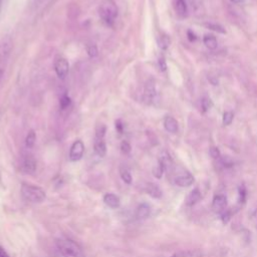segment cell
Returning a JSON list of instances; mask_svg holds the SVG:
<instances>
[{
    "label": "cell",
    "mask_w": 257,
    "mask_h": 257,
    "mask_svg": "<svg viewBox=\"0 0 257 257\" xmlns=\"http://www.w3.org/2000/svg\"><path fill=\"white\" fill-rule=\"evenodd\" d=\"M165 172V170H164V168H163V166H162V164L159 162L158 163V165L154 168V170H153V173H154V176L156 177V178H158V179H160L161 177H162V175H163V173Z\"/></svg>",
    "instance_id": "cell-27"
},
{
    "label": "cell",
    "mask_w": 257,
    "mask_h": 257,
    "mask_svg": "<svg viewBox=\"0 0 257 257\" xmlns=\"http://www.w3.org/2000/svg\"><path fill=\"white\" fill-rule=\"evenodd\" d=\"M210 155L215 160H220V158H221V153H220L219 149L216 147H213L210 149Z\"/></svg>",
    "instance_id": "cell-28"
},
{
    "label": "cell",
    "mask_w": 257,
    "mask_h": 257,
    "mask_svg": "<svg viewBox=\"0 0 257 257\" xmlns=\"http://www.w3.org/2000/svg\"><path fill=\"white\" fill-rule=\"evenodd\" d=\"M115 130L118 132V134H122V131H123V124L121 122L120 119H117L115 120Z\"/></svg>",
    "instance_id": "cell-33"
},
{
    "label": "cell",
    "mask_w": 257,
    "mask_h": 257,
    "mask_svg": "<svg viewBox=\"0 0 257 257\" xmlns=\"http://www.w3.org/2000/svg\"><path fill=\"white\" fill-rule=\"evenodd\" d=\"M54 70L60 79H64L67 76L69 70L68 61L64 57H56L54 60Z\"/></svg>",
    "instance_id": "cell-7"
},
{
    "label": "cell",
    "mask_w": 257,
    "mask_h": 257,
    "mask_svg": "<svg viewBox=\"0 0 257 257\" xmlns=\"http://www.w3.org/2000/svg\"><path fill=\"white\" fill-rule=\"evenodd\" d=\"M119 175H120L121 180H122L125 184H127V185L132 184L133 177H132V174H131V172L128 171L127 168H125V167H120V169H119Z\"/></svg>",
    "instance_id": "cell-20"
},
{
    "label": "cell",
    "mask_w": 257,
    "mask_h": 257,
    "mask_svg": "<svg viewBox=\"0 0 257 257\" xmlns=\"http://www.w3.org/2000/svg\"><path fill=\"white\" fill-rule=\"evenodd\" d=\"M203 42L206 45L207 48L213 50L217 48L218 42H217V38L213 35V34H206L203 38Z\"/></svg>",
    "instance_id": "cell-18"
},
{
    "label": "cell",
    "mask_w": 257,
    "mask_h": 257,
    "mask_svg": "<svg viewBox=\"0 0 257 257\" xmlns=\"http://www.w3.org/2000/svg\"><path fill=\"white\" fill-rule=\"evenodd\" d=\"M70 104H71V100H70L69 96H67L66 94H63V95L60 97V101H59L60 108H61L62 110H64V109L68 108Z\"/></svg>",
    "instance_id": "cell-23"
},
{
    "label": "cell",
    "mask_w": 257,
    "mask_h": 257,
    "mask_svg": "<svg viewBox=\"0 0 257 257\" xmlns=\"http://www.w3.org/2000/svg\"><path fill=\"white\" fill-rule=\"evenodd\" d=\"M98 14L103 23L107 26H112L117 18L118 9L113 0H103L99 5Z\"/></svg>",
    "instance_id": "cell-1"
},
{
    "label": "cell",
    "mask_w": 257,
    "mask_h": 257,
    "mask_svg": "<svg viewBox=\"0 0 257 257\" xmlns=\"http://www.w3.org/2000/svg\"><path fill=\"white\" fill-rule=\"evenodd\" d=\"M157 95V90L155 86V82L153 80H149L145 86L144 90V100L147 103H152Z\"/></svg>",
    "instance_id": "cell-11"
},
{
    "label": "cell",
    "mask_w": 257,
    "mask_h": 257,
    "mask_svg": "<svg viewBox=\"0 0 257 257\" xmlns=\"http://www.w3.org/2000/svg\"><path fill=\"white\" fill-rule=\"evenodd\" d=\"M57 248L64 257H82L81 247L73 240L67 237H61L56 241Z\"/></svg>",
    "instance_id": "cell-2"
},
{
    "label": "cell",
    "mask_w": 257,
    "mask_h": 257,
    "mask_svg": "<svg viewBox=\"0 0 257 257\" xmlns=\"http://www.w3.org/2000/svg\"><path fill=\"white\" fill-rule=\"evenodd\" d=\"M159 66L162 71H165L167 69V64H166V60L164 57L159 58Z\"/></svg>",
    "instance_id": "cell-32"
},
{
    "label": "cell",
    "mask_w": 257,
    "mask_h": 257,
    "mask_svg": "<svg viewBox=\"0 0 257 257\" xmlns=\"http://www.w3.org/2000/svg\"><path fill=\"white\" fill-rule=\"evenodd\" d=\"M87 53H88V55H89L90 57L96 56V55H97V48H96V46L93 45V44L89 45V46L87 47Z\"/></svg>",
    "instance_id": "cell-30"
},
{
    "label": "cell",
    "mask_w": 257,
    "mask_h": 257,
    "mask_svg": "<svg viewBox=\"0 0 257 257\" xmlns=\"http://www.w3.org/2000/svg\"><path fill=\"white\" fill-rule=\"evenodd\" d=\"M151 214V207L147 203H143L138 206L137 211H136V217L140 220L147 219Z\"/></svg>",
    "instance_id": "cell-13"
},
{
    "label": "cell",
    "mask_w": 257,
    "mask_h": 257,
    "mask_svg": "<svg viewBox=\"0 0 257 257\" xmlns=\"http://www.w3.org/2000/svg\"><path fill=\"white\" fill-rule=\"evenodd\" d=\"M164 126L167 132L171 134H176L178 132V121L173 116H166L164 119Z\"/></svg>",
    "instance_id": "cell-14"
},
{
    "label": "cell",
    "mask_w": 257,
    "mask_h": 257,
    "mask_svg": "<svg viewBox=\"0 0 257 257\" xmlns=\"http://www.w3.org/2000/svg\"><path fill=\"white\" fill-rule=\"evenodd\" d=\"M35 141H36V135H35V132L33 130H30L27 135H26V138H25V145L28 149H31L34 144H35Z\"/></svg>",
    "instance_id": "cell-21"
},
{
    "label": "cell",
    "mask_w": 257,
    "mask_h": 257,
    "mask_svg": "<svg viewBox=\"0 0 257 257\" xmlns=\"http://www.w3.org/2000/svg\"><path fill=\"white\" fill-rule=\"evenodd\" d=\"M0 257H9V255L6 253V251L0 246Z\"/></svg>",
    "instance_id": "cell-35"
},
{
    "label": "cell",
    "mask_w": 257,
    "mask_h": 257,
    "mask_svg": "<svg viewBox=\"0 0 257 257\" xmlns=\"http://www.w3.org/2000/svg\"><path fill=\"white\" fill-rule=\"evenodd\" d=\"M212 106V100L209 97H203L201 100V110L202 112L208 111Z\"/></svg>",
    "instance_id": "cell-24"
},
{
    "label": "cell",
    "mask_w": 257,
    "mask_h": 257,
    "mask_svg": "<svg viewBox=\"0 0 257 257\" xmlns=\"http://www.w3.org/2000/svg\"><path fill=\"white\" fill-rule=\"evenodd\" d=\"M158 42H159V46H160V48H161V49H163V50H166V49L169 47L171 40H170V37H169L168 35L163 34V35H161V36L159 37Z\"/></svg>",
    "instance_id": "cell-22"
},
{
    "label": "cell",
    "mask_w": 257,
    "mask_h": 257,
    "mask_svg": "<svg viewBox=\"0 0 257 257\" xmlns=\"http://www.w3.org/2000/svg\"><path fill=\"white\" fill-rule=\"evenodd\" d=\"M201 199V192L198 188L192 190L189 195L186 198V204L187 206H193L195 205L199 200Z\"/></svg>",
    "instance_id": "cell-15"
},
{
    "label": "cell",
    "mask_w": 257,
    "mask_h": 257,
    "mask_svg": "<svg viewBox=\"0 0 257 257\" xmlns=\"http://www.w3.org/2000/svg\"><path fill=\"white\" fill-rule=\"evenodd\" d=\"M103 202L107 207H109L111 209H116L120 205L119 197L116 196L115 194H112V193H106L103 196Z\"/></svg>",
    "instance_id": "cell-12"
},
{
    "label": "cell",
    "mask_w": 257,
    "mask_h": 257,
    "mask_svg": "<svg viewBox=\"0 0 257 257\" xmlns=\"http://www.w3.org/2000/svg\"><path fill=\"white\" fill-rule=\"evenodd\" d=\"M20 192L22 198L25 201L33 204L42 203L46 198V194L43 189L30 184H23L21 186Z\"/></svg>",
    "instance_id": "cell-3"
},
{
    "label": "cell",
    "mask_w": 257,
    "mask_h": 257,
    "mask_svg": "<svg viewBox=\"0 0 257 257\" xmlns=\"http://www.w3.org/2000/svg\"><path fill=\"white\" fill-rule=\"evenodd\" d=\"M187 37H188L190 42H194V41L197 40V36H196V34L192 30H188L187 31Z\"/></svg>",
    "instance_id": "cell-31"
},
{
    "label": "cell",
    "mask_w": 257,
    "mask_h": 257,
    "mask_svg": "<svg viewBox=\"0 0 257 257\" xmlns=\"http://www.w3.org/2000/svg\"><path fill=\"white\" fill-rule=\"evenodd\" d=\"M203 254L199 249H194V250H184L177 252L173 254L171 257H202Z\"/></svg>",
    "instance_id": "cell-16"
},
{
    "label": "cell",
    "mask_w": 257,
    "mask_h": 257,
    "mask_svg": "<svg viewBox=\"0 0 257 257\" xmlns=\"http://www.w3.org/2000/svg\"><path fill=\"white\" fill-rule=\"evenodd\" d=\"M120 151L123 154H128L131 152V145L126 141H122L120 144Z\"/></svg>",
    "instance_id": "cell-29"
},
{
    "label": "cell",
    "mask_w": 257,
    "mask_h": 257,
    "mask_svg": "<svg viewBox=\"0 0 257 257\" xmlns=\"http://www.w3.org/2000/svg\"><path fill=\"white\" fill-rule=\"evenodd\" d=\"M232 3H234V4H240V3H242L244 0H230Z\"/></svg>",
    "instance_id": "cell-36"
},
{
    "label": "cell",
    "mask_w": 257,
    "mask_h": 257,
    "mask_svg": "<svg viewBox=\"0 0 257 257\" xmlns=\"http://www.w3.org/2000/svg\"><path fill=\"white\" fill-rule=\"evenodd\" d=\"M206 26H207L209 29L214 30V31H216V32H218V33H223V34L226 33L225 28H223V26H221V25H219V24H216V23H207Z\"/></svg>",
    "instance_id": "cell-26"
},
{
    "label": "cell",
    "mask_w": 257,
    "mask_h": 257,
    "mask_svg": "<svg viewBox=\"0 0 257 257\" xmlns=\"http://www.w3.org/2000/svg\"><path fill=\"white\" fill-rule=\"evenodd\" d=\"M12 50V40L10 36H4L0 39V80L3 77L8 59Z\"/></svg>",
    "instance_id": "cell-5"
},
{
    "label": "cell",
    "mask_w": 257,
    "mask_h": 257,
    "mask_svg": "<svg viewBox=\"0 0 257 257\" xmlns=\"http://www.w3.org/2000/svg\"><path fill=\"white\" fill-rule=\"evenodd\" d=\"M233 118H234V113H233V112H231V111H225V112L223 113V118H222L223 124H225V125L231 124V122L233 121Z\"/></svg>",
    "instance_id": "cell-25"
},
{
    "label": "cell",
    "mask_w": 257,
    "mask_h": 257,
    "mask_svg": "<svg viewBox=\"0 0 257 257\" xmlns=\"http://www.w3.org/2000/svg\"><path fill=\"white\" fill-rule=\"evenodd\" d=\"M105 132H106V127L104 124L99 123L96 125L93 148H94L95 154L100 158L104 157L106 154V145H105V139H104Z\"/></svg>",
    "instance_id": "cell-6"
},
{
    "label": "cell",
    "mask_w": 257,
    "mask_h": 257,
    "mask_svg": "<svg viewBox=\"0 0 257 257\" xmlns=\"http://www.w3.org/2000/svg\"><path fill=\"white\" fill-rule=\"evenodd\" d=\"M251 219H252L253 223L257 226V208L253 211V213H252V215H251Z\"/></svg>",
    "instance_id": "cell-34"
},
{
    "label": "cell",
    "mask_w": 257,
    "mask_h": 257,
    "mask_svg": "<svg viewBox=\"0 0 257 257\" xmlns=\"http://www.w3.org/2000/svg\"><path fill=\"white\" fill-rule=\"evenodd\" d=\"M84 153V145L80 140L74 141L69 150V159L71 162L79 161Z\"/></svg>",
    "instance_id": "cell-9"
},
{
    "label": "cell",
    "mask_w": 257,
    "mask_h": 257,
    "mask_svg": "<svg viewBox=\"0 0 257 257\" xmlns=\"http://www.w3.org/2000/svg\"><path fill=\"white\" fill-rule=\"evenodd\" d=\"M212 210L214 213L222 215L227 211V199L225 195L218 194L215 195L212 201Z\"/></svg>",
    "instance_id": "cell-8"
},
{
    "label": "cell",
    "mask_w": 257,
    "mask_h": 257,
    "mask_svg": "<svg viewBox=\"0 0 257 257\" xmlns=\"http://www.w3.org/2000/svg\"><path fill=\"white\" fill-rule=\"evenodd\" d=\"M146 192L152 196L153 198H156V199H159L162 197V191L161 189L156 185V184H153V183H149L147 184L146 186Z\"/></svg>",
    "instance_id": "cell-17"
},
{
    "label": "cell",
    "mask_w": 257,
    "mask_h": 257,
    "mask_svg": "<svg viewBox=\"0 0 257 257\" xmlns=\"http://www.w3.org/2000/svg\"><path fill=\"white\" fill-rule=\"evenodd\" d=\"M176 11L177 14L181 17L184 18L188 14V7L185 2V0H177L176 1Z\"/></svg>",
    "instance_id": "cell-19"
},
{
    "label": "cell",
    "mask_w": 257,
    "mask_h": 257,
    "mask_svg": "<svg viewBox=\"0 0 257 257\" xmlns=\"http://www.w3.org/2000/svg\"><path fill=\"white\" fill-rule=\"evenodd\" d=\"M21 171L25 174H33L36 171V160L31 155H26L22 159Z\"/></svg>",
    "instance_id": "cell-10"
},
{
    "label": "cell",
    "mask_w": 257,
    "mask_h": 257,
    "mask_svg": "<svg viewBox=\"0 0 257 257\" xmlns=\"http://www.w3.org/2000/svg\"><path fill=\"white\" fill-rule=\"evenodd\" d=\"M169 174L171 175L172 182L179 187H189L194 183L193 175L186 169L174 166Z\"/></svg>",
    "instance_id": "cell-4"
}]
</instances>
